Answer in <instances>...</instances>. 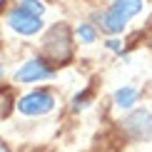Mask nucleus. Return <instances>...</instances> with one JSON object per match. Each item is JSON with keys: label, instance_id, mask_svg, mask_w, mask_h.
Here are the masks:
<instances>
[{"label": "nucleus", "instance_id": "nucleus-15", "mask_svg": "<svg viewBox=\"0 0 152 152\" xmlns=\"http://www.w3.org/2000/svg\"><path fill=\"white\" fill-rule=\"evenodd\" d=\"M0 75H3V65H0Z\"/></svg>", "mask_w": 152, "mask_h": 152}, {"label": "nucleus", "instance_id": "nucleus-5", "mask_svg": "<svg viewBox=\"0 0 152 152\" xmlns=\"http://www.w3.org/2000/svg\"><path fill=\"white\" fill-rule=\"evenodd\" d=\"M8 25L15 30V33H20V35H35V33L42 30V18L35 15V12L23 10L20 5H18L15 10L8 12Z\"/></svg>", "mask_w": 152, "mask_h": 152}, {"label": "nucleus", "instance_id": "nucleus-2", "mask_svg": "<svg viewBox=\"0 0 152 152\" xmlns=\"http://www.w3.org/2000/svg\"><path fill=\"white\" fill-rule=\"evenodd\" d=\"M42 55L53 62H65L72 55V40L67 25H55L42 37Z\"/></svg>", "mask_w": 152, "mask_h": 152}, {"label": "nucleus", "instance_id": "nucleus-14", "mask_svg": "<svg viewBox=\"0 0 152 152\" xmlns=\"http://www.w3.org/2000/svg\"><path fill=\"white\" fill-rule=\"evenodd\" d=\"M3 3H5V0H0V8H3Z\"/></svg>", "mask_w": 152, "mask_h": 152}, {"label": "nucleus", "instance_id": "nucleus-3", "mask_svg": "<svg viewBox=\"0 0 152 152\" xmlns=\"http://www.w3.org/2000/svg\"><path fill=\"white\" fill-rule=\"evenodd\" d=\"M122 132L130 137V140L137 142H150L152 140V110L142 107V110H132L127 117L120 122Z\"/></svg>", "mask_w": 152, "mask_h": 152}, {"label": "nucleus", "instance_id": "nucleus-10", "mask_svg": "<svg viewBox=\"0 0 152 152\" xmlns=\"http://www.w3.org/2000/svg\"><path fill=\"white\" fill-rule=\"evenodd\" d=\"M10 92L8 90H0V117H5L10 112Z\"/></svg>", "mask_w": 152, "mask_h": 152}, {"label": "nucleus", "instance_id": "nucleus-9", "mask_svg": "<svg viewBox=\"0 0 152 152\" xmlns=\"http://www.w3.org/2000/svg\"><path fill=\"white\" fill-rule=\"evenodd\" d=\"M20 8L28 12H35V15H42V3H37V0H20Z\"/></svg>", "mask_w": 152, "mask_h": 152}, {"label": "nucleus", "instance_id": "nucleus-12", "mask_svg": "<svg viewBox=\"0 0 152 152\" xmlns=\"http://www.w3.org/2000/svg\"><path fill=\"white\" fill-rule=\"evenodd\" d=\"M107 48H110V50H122L120 40H107Z\"/></svg>", "mask_w": 152, "mask_h": 152}, {"label": "nucleus", "instance_id": "nucleus-4", "mask_svg": "<svg viewBox=\"0 0 152 152\" xmlns=\"http://www.w3.org/2000/svg\"><path fill=\"white\" fill-rule=\"evenodd\" d=\"M53 107H55V95L48 92V90H33V92L23 95L18 100V112L20 115H28V117L48 115Z\"/></svg>", "mask_w": 152, "mask_h": 152}, {"label": "nucleus", "instance_id": "nucleus-6", "mask_svg": "<svg viewBox=\"0 0 152 152\" xmlns=\"http://www.w3.org/2000/svg\"><path fill=\"white\" fill-rule=\"evenodd\" d=\"M48 77H53V70L48 67V62H42L37 58L23 62V67L15 72V82H37V80H48Z\"/></svg>", "mask_w": 152, "mask_h": 152}, {"label": "nucleus", "instance_id": "nucleus-1", "mask_svg": "<svg viewBox=\"0 0 152 152\" xmlns=\"http://www.w3.org/2000/svg\"><path fill=\"white\" fill-rule=\"evenodd\" d=\"M142 8H145V0H115V3H110V8L100 15V28H102L105 33H110V35H117V33L125 30V25H127L137 12H142Z\"/></svg>", "mask_w": 152, "mask_h": 152}, {"label": "nucleus", "instance_id": "nucleus-13", "mask_svg": "<svg viewBox=\"0 0 152 152\" xmlns=\"http://www.w3.org/2000/svg\"><path fill=\"white\" fill-rule=\"evenodd\" d=\"M0 152H10V150H8V147L3 145V140H0Z\"/></svg>", "mask_w": 152, "mask_h": 152}, {"label": "nucleus", "instance_id": "nucleus-7", "mask_svg": "<svg viewBox=\"0 0 152 152\" xmlns=\"http://www.w3.org/2000/svg\"><path fill=\"white\" fill-rule=\"evenodd\" d=\"M137 92L135 87H130V85H125V87H120V90H115V105L120 107V110H132L135 107V102H137Z\"/></svg>", "mask_w": 152, "mask_h": 152}, {"label": "nucleus", "instance_id": "nucleus-11", "mask_svg": "<svg viewBox=\"0 0 152 152\" xmlns=\"http://www.w3.org/2000/svg\"><path fill=\"white\" fill-rule=\"evenodd\" d=\"M87 100H90V90L80 92L77 97H75V102H72V110L77 112V110H82V107H87V105H90V102H87Z\"/></svg>", "mask_w": 152, "mask_h": 152}, {"label": "nucleus", "instance_id": "nucleus-8", "mask_svg": "<svg viewBox=\"0 0 152 152\" xmlns=\"http://www.w3.org/2000/svg\"><path fill=\"white\" fill-rule=\"evenodd\" d=\"M75 35H77V40H80V42H85V45L95 42V28H92L90 23H82V25H77Z\"/></svg>", "mask_w": 152, "mask_h": 152}]
</instances>
